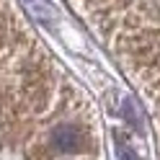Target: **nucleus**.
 <instances>
[{
    "instance_id": "f257e3e1",
    "label": "nucleus",
    "mask_w": 160,
    "mask_h": 160,
    "mask_svg": "<svg viewBox=\"0 0 160 160\" xmlns=\"http://www.w3.org/2000/svg\"><path fill=\"white\" fill-rule=\"evenodd\" d=\"M52 145H54L57 152H75V150L83 145V134H80L72 124H59L52 132Z\"/></svg>"
},
{
    "instance_id": "f03ea898",
    "label": "nucleus",
    "mask_w": 160,
    "mask_h": 160,
    "mask_svg": "<svg viewBox=\"0 0 160 160\" xmlns=\"http://www.w3.org/2000/svg\"><path fill=\"white\" fill-rule=\"evenodd\" d=\"M119 155H122V160H139V158H137V155H134L124 142H119Z\"/></svg>"
}]
</instances>
